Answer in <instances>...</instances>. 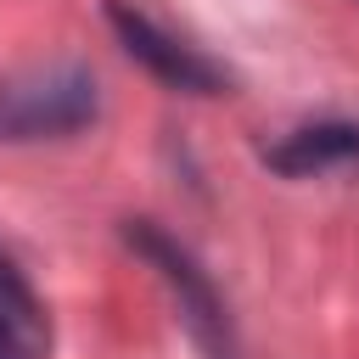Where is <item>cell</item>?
<instances>
[{"mask_svg":"<svg viewBox=\"0 0 359 359\" xmlns=\"http://www.w3.org/2000/svg\"><path fill=\"white\" fill-rule=\"evenodd\" d=\"M107 22L118 34V45L168 90L180 95H230V67H219L208 50H196L191 39H180L174 28H163L151 11L129 6V0H107Z\"/></svg>","mask_w":359,"mask_h":359,"instance_id":"cell-2","label":"cell"},{"mask_svg":"<svg viewBox=\"0 0 359 359\" xmlns=\"http://www.w3.org/2000/svg\"><path fill=\"white\" fill-rule=\"evenodd\" d=\"M95 118V79L56 67L22 84H0V140H62Z\"/></svg>","mask_w":359,"mask_h":359,"instance_id":"cell-3","label":"cell"},{"mask_svg":"<svg viewBox=\"0 0 359 359\" xmlns=\"http://www.w3.org/2000/svg\"><path fill=\"white\" fill-rule=\"evenodd\" d=\"M0 359H50V314L34 280L0 252Z\"/></svg>","mask_w":359,"mask_h":359,"instance_id":"cell-5","label":"cell"},{"mask_svg":"<svg viewBox=\"0 0 359 359\" xmlns=\"http://www.w3.org/2000/svg\"><path fill=\"white\" fill-rule=\"evenodd\" d=\"M123 241H129V252H140V258L157 269V280L168 286V297H174V309H180V325H185V337L202 348V359H241L230 309H224L213 275L202 269V258H196L180 236H168L157 219H123Z\"/></svg>","mask_w":359,"mask_h":359,"instance_id":"cell-1","label":"cell"},{"mask_svg":"<svg viewBox=\"0 0 359 359\" xmlns=\"http://www.w3.org/2000/svg\"><path fill=\"white\" fill-rule=\"evenodd\" d=\"M264 163L286 180H309V174H325V168H348L359 163V123L353 118H314V123H297L286 129L275 146H264Z\"/></svg>","mask_w":359,"mask_h":359,"instance_id":"cell-4","label":"cell"}]
</instances>
